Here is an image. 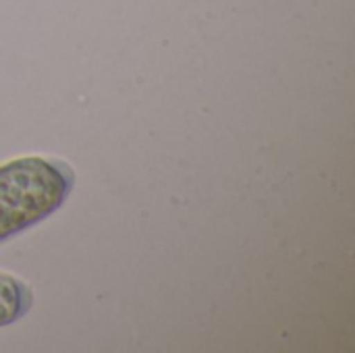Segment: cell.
<instances>
[{
	"label": "cell",
	"mask_w": 355,
	"mask_h": 353,
	"mask_svg": "<svg viewBox=\"0 0 355 353\" xmlns=\"http://www.w3.org/2000/svg\"><path fill=\"white\" fill-rule=\"evenodd\" d=\"M73 187V173L54 160L27 156L0 166V241L56 212Z\"/></svg>",
	"instance_id": "6da1fadb"
},
{
	"label": "cell",
	"mask_w": 355,
	"mask_h": 353,
	"mask_svg": "<svg viewBox=\"0 0 355 353\" xmlns=\"http://www.w3.org/2000/svg\"><path fill=\"white\" fill-rule=\"evenodd\" d=\"M31 308V289L12 275L0 273V327L12 325Z\"/></svg>",
	"instance_id": "7a4b0ae2"
}]
</instances>
